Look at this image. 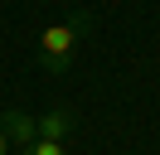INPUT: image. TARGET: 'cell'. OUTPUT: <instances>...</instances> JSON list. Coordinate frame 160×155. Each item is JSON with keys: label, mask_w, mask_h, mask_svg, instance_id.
I'll return each instance as SVG.
<instances>
[{"label": "cell", "mask_w": 160, "mask_h": 155, "mask_svg": "<svg viewBox=\"0 0 160 155\" xmlns=\"http://www.w3.org/2000/svg\"><path fill=\"white\" fill-rule=\"evenodd\" d=\"M0 131L10 136L15 150H24L29 141H39V121H34L29 112H5V116H0Z\"/></svg>", "instance_id": "2"}, {"label": "cell", "mask_w": 160, "mask_h": 155, "mask_svg": "<svg viewBox=\"0 0 160 155\" xmlns=\"http://www.w3.org/2000/svg\"><path fill=\"white\" fill-rule=\"evenodd\" d=\"M20 155H68V150H63V141H44V136H39V141H29Z\"/></svg>", "instance_id": "4"}, {"label": "cell", "mask_w": 160, "mask_h": 155, "mask_svg": "<svg viewBox=\"0 0 160 155\" xmlns=\"http://www.w3.org/2000/svg\"><path fill=\"white\" fill-rule=\"evenodd\" d=\"M88 29H92V15H88V10H73V15L53 19V24L34 39V63H39L49 78L68 73V68H73V53H78V44L88 39Z\"/></svg>", "instance_id": "1"}, {"label": "cell", "mask_w": 160, "mask_h": 155, "mask_svg": "<svg viewBox=\"0 0 160 155\" xmlns=\"http://www.w3.org/2000/svg\"><path fill=\"white\" fill-rule=\"evenodd\" d=\"M73 121H78V116H73L68 107H53V112L39 116V136H44V141H68V136H73Z\"/></svg>", "instance_id": "3"}, {"label": "cell", "mask_w": 160, "mask_h": 155, "mask_svg": "<svg viewBox=\"0 0 160 155\" xmlns=\"http://www.w3.org/2000/svg\"><path fill=\"white\" fill-rule=\"evenodd\" d=\"M0 155H10V136H5V131H0Z\"/></svg>", "instance_id": "5"}]
</instances>
